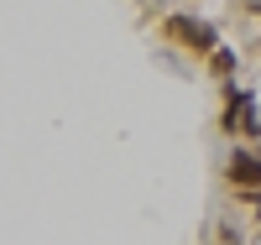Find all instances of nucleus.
Returning a JSON list of instances; mask_svg holds the SVG:
<instances>
[{
  "instance_id": "obj_1",
  "label": "nucleus",
  "mask_w": 261,
  "mask_h": 245,
  "mask_svg": "<svg viewBox=\"0 0 261 245\" xmlns=\"http://www.w3.org/2000/svg\"><path fill=\"white\" fill-rule=\"evenodd\" d=\"M167 37H183V47H199V52L214 47V26H204V21H188V16H172V21H167Z\"/></svg>"
},
{
  "instance_id": "obj_2",
  "label": "nucleus",
  "mask_w": 261,
  "mask_h": 245,
  "mask_svg": "<svg viewBox=\"0 0 261 245\" xmlns=\"http://www.w3.org/2000/svg\"><path fill=\"white\" fill-rule=\"evenodd\" d=\"M230 183L235 188H261V157L256 151H235L230 157Z\"/></svg>"
},
{
  "instance_id": "obj_3",
  "label": "nucleus",
  "mask_w": 261,
  "mask_h": 245,
  "mask_svg": "<svg viewBox=\"0 0 261 245\" xmlns=\"http://www.w3.org/2000/svg\"><path fill=\"white\" fill-rule=\"evenodd\" d=\"M230 68H235V52L220 47V52H214V73H230Z\"/></svg>"
},
{
  "instance_id": "obj_4",
  "label": "nucleus",
  "mask_w": 261,
  "mask_h": 245,
  "mask_svg": "<svg viewBox=\"0 0 261 245\" xmlns=\"http://www.w3.org/2000/svg\"><path fill=\"white\" fill-rule=\"evenodd\" d=\"M256 6H261V0H256Z\"/></svg>"
}]
</instances>
